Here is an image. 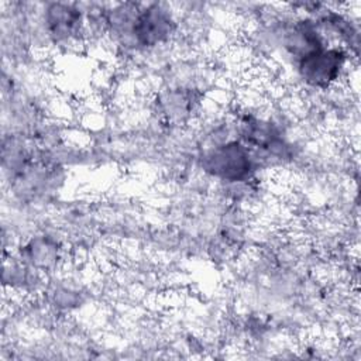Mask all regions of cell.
Wrapping results in <instances>:
<instances>
[{
	"mask_svg": "<svg viewBox=\"0 0 361 361\" xmlns=\"http://www.w3.org/2000/svg\"><path fill=\"white\" fill-rule=\"evenodd\" d=\"M345 62V54L340 48L324 47L299 59V75L314 87H327L338 76Z\"/></svg>",
	"mask_w": 361,
	"mask_h": 361,
	"instance_id": "6da1fadb",
	"label": "cell"
},
{
	"mask_svg": "<svg viewBox=\"0 0 361 361\" xmlns=\"http://www.w3.org/2000/svg\"><path fill=\"white\" fill-rule=\"evenodd\" d=\"M204 168L217 178L243 180L250 175L252 166L248 149L238 142H228L214 148L206 155Z\"/></svg>",
	"mask_w": 361,
	"mask_h": 361,
	"instance_id": "7a4b0ae2",
	"label": "cell"
},
{
	"mask_svg": "<svg viewBox=\"0 0 361 361\" xmlns=\"http://www.w3.org/2000/svg\"><path fill=\"white\" fill-rule=\"evenodd\" d=\"M171 14L159 6H151L133 20L131 32L141 45H154L172 32Z\"/></svg>",
	"mask_w": 361,
	"mask_h": 361,
	"instance_id": "3957f363",
	"label": "cell"
},
{
	"mask_svg": "<svg viewBox=\"0 0 361 361\" xmlns=\"http://www.w3.org/2000/svg\"><path fill=\"white\" fill-rule=\"evenodd\" d=\"M49 34L55 39H68L79 32L82 27V14L72 6L54 4L45 17Z\"/></svg>",
	"mask_w": 361,
	"mask_h": 361,
	"instance_id": "277c9868",
	"label": "cell"
}]
</instances>
